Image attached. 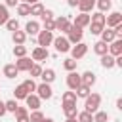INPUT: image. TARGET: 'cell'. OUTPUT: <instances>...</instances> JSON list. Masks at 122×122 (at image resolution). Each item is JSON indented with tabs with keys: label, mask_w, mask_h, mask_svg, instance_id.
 Listing matches in <instances>:
<instances>
[{
	"label": "cell",
	"mask_w": 122,
	"mask_h": 122,
	"mask_svg": "<svg viewBox=\"0 0 122 122\" xmlns=\"http://www.w3.org/2000/svg\"><path fill=\"white\" fill-rule=\"evenodd\" d=\"M99 105H101V95L99 93H90L88 97H84V111L93 114L95 111H99Z\"/></svg>",
	"instance_id": "obj_1"
},
{
	"label": "cell",
	"mask_w": 122,
	"mask_h": 122,
	"mask_svg": "<svg viewBox=\"0 0 122 122\" xmlns=\"http://www.w3.org/2000/svg\"><path fill=\"white\" fill-rule=\"evenodd\" d=\"M82 34H84V30H82L80 27L71 25V29H69V32H67V40L71 42V46H74V44L82 42Z\"/></svg>",
	"instance_id": "obj_2"
},
{
	"label": "cell",
	"mask_w": 122,
	"mask_h": 122,
	"mask_svg": "<svg viewBox=\"0 0 122 122\" xmlns=\"http://www.w3.org/2000/svg\"><path fill=\"white\" fill-rule=\"evenodd\" d=\"M71 57L72 59H82L86 53H88V44H84V42H78V44H74V46H71Z\"/></svg>",
	"instance_id": "obj_3"
},
{
	"label": "cell",
	"mask_w": 122,
	"mask_h": 122,
	"mask_svg": "<svg viewBox=\"0 0 122 122\" xmlns=\"http://www.w3.org/2000/svg\"><path fill=\"white\" fill-rule=\"evenodd\" d=\"M36 42H38V46H42V48H48L51 42H53V32H50V30H40L38 34H36Z\"/></svg>",
	"instance_id": "obj_4"
},
{
	"label": "cell",
	"mask_w": 122,
	"mask_h": 122,
	"mask_svg": "<svg viewBox=\"0 0 122 122\" xmlns=\"http://www.w3.org/2000/svg\"><path fill=\"white\" fill-rule=\"evenodd\" d=\"M53 46H55V50L59 51V53H67L69 50H71V42L67 40V36H53V42H51Z\"/></svg>",
	"instance_id": "obj_5"
},
{
	"label": "cell",
	"mask_w": 122,
	"mask_h": 122,
	"mask_svg": "<svg viewBox=\"0 0 122 122\" xmlns=\"http://www.w3.org/2000/svg\"><path fill=\"white\" fill-rule=\"evenodd\" d=\"M36 95L40 97V99H51V95H53V90H51V86L50 84H46V82H42V84H36Z\"/></svg>",
	"instance_id": "obj_6"
},
{
	"label": "cell",
	"mask_w": 122,
	"mask_h": 122,
	"mask_svg": "<svg viewBox=\"0 0 122 122\" xmlns=\"http://www.w3.org/2000/svg\"><path fill=\"white\" fill-rule=\"evenodd\" d=\"M53 25H55V30H61V32H69V29H71V21H69V17H65V15H59V17H55L53 19Z\"/></svg>",
	"instance_id": "obj_7"
},
{
	"label": "cell",
	"mask_w": 122,
	"mask_h": 122,
	"mask_svg": "<svg viewBox=\"0 0 122 122\" xmlns=\"http://www.w3.org/2000/svg\"><path fill=\"white\" fill-rule=\"evenodd\" d=\"M50 57V51H48V48H42V46H36L34 50H32V53H30V59L32 61H44V59H48Z\"/></svg>",
	"instance_id": "obj_8"
},
{
	"label": "cell",
	"mask_w": 122,
	"mask_h": 122,
	"mask_svg": "<svg viewBox=\"0 0 122 122\" xmlns=\"http://www.w3.org/2000/svg\"><path fill=\"white\" fill-rule=\"evenodd\" d=\"M32 63H34V61H32L30 57L23 55V57H17V61H15V67H17V71H19V72H23V71H25V72H29V69L32 67Z\"/></svg>",
	"instance_id": "obj_9"
},
{
	"label": "cell",
	"mask_w": 122,
	"mask_h": 122,
	"mask_svg": "<svg viewBox=\"0 0 122 122\" xmlns=\"http://www.w3.org/2000/svg\"><path fill=\"white\" fill-rule=\"evenodd\" d=\"M82 84V80H80V74L76 72V71H71L69 74H67V86H69V90H76L78 86Z\"/></svg>",
	"instance_id": "obj_10"
},
{
	"label": "cell",
	"mask_w": 122,
	"mask_h": 122,
	"mask_svg": "<svg viewBox=\"0 0 122 122\" xmlns=\"http://www.w3.org/2000/svg\"><path fill=\"white\" fill-rule=\"evenodd\" d=\"M118 23H122V13L120 11H111L109 15H105V25L107 27H116Z\"/></svg>",
	"instance_id": "obj_11"
},
{
	"label": "cell",
	"mask_w": 122,
	"mask_h": 122,
	"mask_svg": "<svg viewBox=\"0 0 122 122\" xmlns=\"http://www.w3.org/2000/svg\"><path fill=\"white\" fill-rule=\"evenodd\" d=\"M25 103H27V109H30V111H36V109H40V103H42V99H40L36 93H29V95L25 97Z\"/></svg>",
	"instance_id": "obj_12"
},
{
	"label": "cell",
	"mask_w": 122,
	"mask_h": 122,
	"mask_svg": "<svg viewBox=\"0 0 122 122\" xmlns=\"http://www.w3.org/2000/svg\"><path fill=\"white\" fill-rule=\"evenodd\" d=\"M109 53L112 57L122 55V38H114L112 42H109Z\"/></svg>",
	"instance_id": "obj_13"
},
{
	"label": "cell",
	"mask_w": 122,
	"mask_h": 122,
	"mask_svg": "<svg viewBox=\"0 0 122 122\" xmlns=\"http://www.w3.org/2000/svg\"><path fill=\"white\" fill-rule=\"evenodd\" d=\"M72 25H74V27H80V29L88 27V25H90V13H82V11H80L78 15H74Z\"/></svg>",
	"instance_id": "obj_14"
},
{
	"label": "cell",
	"mask_w": 122,
	"mask_h": 122,
	"mask_svg": "<svg viewBox=\"0 0 122 122\" xmlns=\"http://www.w3.org/2000/svg\"><path fill=\"white\" fill-rule=\"evenodd\" d=\"M63 112L67 118H74L78 114V109H76V103H63Z\"/></svg>",
	"instance_id": "obj_15"
},
{
	"label": "cell",
	"mask_w": 122,
	"mask_h": 122,
	"mask_svg": "<svg viewBox=\"0 0 122 122\" xmlns=\"http://www.w3.org/2000/svg\"><path fill=\"white\" fill-rule=\"evenodd\" d=\"M13 114H15V118H17L15 122H29V109H27V107H17Z\"/></svg>",
	"instance_id": "obj_16"
},
{
	"label": "cell",
	"mask_w": 122,
	"mask_h": 122,
	"mask_svg": "<svg viewBox=\"0 0 122 122\" xmlns=\"http://www.w3.org/2000/svg\"><path fill=\"white\" fill-rule=\"evenodd\" d=\"M76 8H78L82 13H90V11L95 8V0H80Z\"/></svg>",
	"instance_id": "obj_17"
},
{
	"label": "cell",
	"mask_w": 122,
	"mask_h": 122,
	"mask_svg": "<svg viewBox=\"0 0 122 122\" xmlns=\"http://www.w3.org/2000/svg\"><path fill=\"white\" fill-rule=\"evenodd\" d=\"M25 32H27V36H29V34H30V36H36V34L40 32L38 21H29V23L25 25Z\"/></svg>",
	"instance_id": "obj_18"
},
{
	"label": "cell",
	"mask_w": 122,
	"mask_h": 122,
	"mask_svg": "<svg viewBox=\"0 0 122 122\" xmlns=\"http://www.w3.org/2000/svg\"><path fill=\"white\" fill-rule=\"evenodd\" d=\"M19 74V71H17V67H15V63H8V65H4V76L6 78H15Z\"/></svg>",
	"instance_id": "obj_19"
},
{
	"label": "cell",
	"mask_w": 122,
	"mask_h": 122,
	"mask_svg": "<svg viewBox=\"0 0 122 122\" xmlns=\"http://www.w3.org/2000/svg\"><path fill=\"white\" fill-rule=\"evenodd\" d=\"M80 80H82V84H86V86H90V88H92V86L95 84V80H97V78H95V72L86 71L84 74H80Z\"/></svg>",
	"instance_id": "obj_20"
},
{
	"label": "cell",
	"mask_w": 122,
	"mask_h": 122,
	"mask_svg": "<svg viewBox=\"0 0 122 122\" xmlns=\"http://www.w3.org/2000/svg\"><path fill=\"white\" fill-rule=\"evenodd\" d=\"M99 36H101V40H103L105 44H109V42H112V40L116 38V34H114V30H112L111 27H107V29H103Z\"/></svg>",
	"instance_id": "obj_21"
},
{
	"label": "cell",
	"mask_w": 122,
	"mask_h": 122,
	"mask_svg": "<svg viewBox=\"0 0 122 122\" xmlns=\"http://www.w3.org/2000/svg\"><path fill=\"white\" fill-rule=\"evenodd\" d=\"M93 51L101 57V55H105V53H109V44H105L103 40H97L95 44H93Z\"/></svg>",
	"instance_id": "obj_22"
},
{
	"label": "cell",
	"mask_w": 122,
	"mask_h": 122,
	"mask_svg": "<svg viewBox=\"0 0 122 122\" xmlns=\"http://www.w3.org/2000/svg\"><path fill=\"white\" fill-rule=\"evenodd\" d=\"M40 78H42V82H46V84H51V82L55 80V71H53V69H42V74H40Z\"/></svg>",
	"instance_id": "obj_23"
},
{
	"label": "cell",
	"mask_w": 122,
	"mask_h": 122,
	"mask_svg": "<svg viewBox=\"0 0 122 122\" xmlns=\"http://www.w3.org/2000/svg\"><path fill=\"white\" fill-rule=\"evenodd\" d=\"M11 40H13V44H25V40H27V32L17 29V30L11 32Z\"/></svg>",
	"instance_id": "obj_24"
},
{
	"label": "cell",
	"mask_w": 122,
	"mask_h": 122,
	"mask_svg": "<svg viewBox=\"0 0 122 122\" xmlns=\"http://www.w3.org/2000/svg\"><path fill=\"white\" fill-rule=\"evenodd\" d=\"M101 67H103V69H112V67H116V65H114V57H112L111 53L101 55Z\"/></svg>",
	"instance_id": "obj_25"
},
{
	"label": "cell",
	"mask_w": 122,
	"mask_h": 122,
	"mask_svg": "<svg viewBox=\"0 0 122 122\" xmlns=\"http://www.w3.org/2000/svg\"><path fill=\"white\" fill-rule=\"evenodd\" d=\"M74 93H76V97H82V99H84V97H88V95L92 93V88L86 86V84H80V86L74 90Z\"/></svg>",
	"instance_id": "obj_26"
},
{
	"label": "cell",
	"mask_w": 122,
	"mask_h": 122,
	"mask_svg": "<svg viewBox=\"0 0 122 122\" xmlns=\"http://www.w3.org/2000/svg\"><path fill=\"white\" fill-rule=\"evenodd\" d=\"M90 23H95V25H103L105 27V13H101V11L92 13L90 15Z\"/></svg>",
	"instance_id": "obj_27"
},
{
	"label": "cell",
	"mask_w": 122,
	"mask_h": 122,
	"mask_svg": "<svg viewBox=\"0 0 122 122\" xmlns=\"http://www.w3.org/2000/svg\"><path fill=\"white\" fill-rule=\"evenodd\" d=\"M13 95H15V99H25V97L29 95V92H27V88H25L23 84H19V86H15Z\"/></svg>",
	"instance_id": "obj_28"
},
{
	"label": "cell",
	"mask_w": 122,
	"mask_h": 122,
	"mask_svg": "<svg viewBox=\"0 0 122 122\" xmlns=\"http://www.w3.org/2000/svg\"><path fill=\"white\" fill-rule=\"evenodd\" d=\"M95 6H97V10H99L101 13H105V11L111 10L112 2H111V0H95Z\"/></svg>",
	"instance_id": "obj_29"
},
{
	"label": "cell",
	"mask_w": 122,
	"mask_h": 122,
	"mask_svg": "<svg viewBox=\"0 0 122 122\" xmlns=\"http://www.w3.org/2000/svg\"><path fill=\"white\" fill-rule=\"evenodd\" d=\"M76 93L71 90V92H65L63 95H61V103H76Z\"/></svg>",
	"instance_id": "obj_30"
},
{
	"label": "cell",
	"mask_w": 122,
	"mask_h": 122,
	"mask_svg": "<svg viewBox=\"0 0 122 122\" xmlns=\"http://www.w3.org/2000/svg\"><path fill=\"white\" fill-rule=\"evenodd\" d=\"M17 13H19L21 17H27V15L30 13V4H25V2L17 4Z\"/></svg>",
	"instance_id": "obj_31"
},
{
	"label": "cell",
	"mask_w": 122,
	"mask_h": 122,
	"mask_svg": "<svg viewBox=\"0 0 122 122\" xmlns=\"http://www.w3.org/2000/svg\"><path fill=\"white\" fill-rule=\"evenodd\" d=\"M93 122H109V112H105V111H95V112H93Z\"/></svg>",
	"instance_id": "obj_32"
},
{
	"label": "cell",
	"mask_w": 122,
	"mask_h": 122,
	"mask_svg": "<svg viewBox=\"0 0 122 122\" xmlns=\"http://www.w3.org/2000/svg\"><path fill=\"white\" fill-rule=\"evenodd\" d=\"M76 120L78 122H93V114L88 112V111H82V112L76 114Z\"/></svg>",
	"instance_id": "obj_33"
},
{
	"label": "cell",
	"mask_w": 122,
	"mask_h": 122,
	"mask_svg": "<svg viewBox=\"0 0 122 122\" xmlns=\"http://www.w3.org/2000/svg\"><path fill=\"white\" fill-rule=\"evenodd\" d=\"M42 11H44V6L40 4V2H34V4H30V13L29 15H42Z\"/></svg>",
	"instance_id": "obj_34"
},
{
	"label": "cell",
	"mask_w": 122,
	"mask_h": 122,
	"mask_svg": "<svg viewBox=\"0 0 122 122\" xmlns=\"http://www.w3.org/2000/svg\"><path fill=\"white\" fill-rule=\"evenodd\" d=\"M13 55H15V57L27 55V46H25V44H15V46H13Z\"/></svg>",
	"instance_id": "obj_35"
},
{
	"label": "cell",
	"mask_w": 122,
	"mask_h": 122,
	"mask_svg": "<svg viewBox=\"0 0 122 122\" xmlns=\"http://www.w3.org/2000/svg\"><path fill=\"white\" fill-rule=\"evenodd\" d=\"M76 63H78L76 59L69 57V59H65V61H63V67H65V71H69V72H71V71H76Z\"/></svg>",
	"instance_id": "obj_36"
},
{
	"label": "cell",
	"mask_w": 122,
	"mask_h": 122,
	"mask_svg": "<svg viewBox=\"0 0 122 122\" xmlns=\"http://www.w3.org/2000/svg\"><path fill=\"white\" fill-rule=\"evenodd\" d=\"M42 118H44V114H42V111H40V109L30 111V114H29V122H40Z\"/></svg>",
	"instance_id": "obj_37"
},
{
	"label": "cell",
	"mask_w": 122,
	"mask_h": 122,
	"mask_svg": "<svg viewBox=\"0 0 122 122\" xmlns=\"http://www.w3.org/2000/svg\"><path fill=\"white\" fill-rule=\"evenodd\" d=\"M29 74H30V78H36V76H40V74H42V67H40L38 63H32V67L29 69Z\"/></svg>",
	"instance_id": "obj_38"
},
{
	"label": "cell",
	"mask_w": 122,
	"mask_h": 122,
	"mask_svg": "<svg viewBox=\"0 0 122 122\" xmlns=\"http://www.w3.org/2000/svg\"><path fill=\"white\" fill-rule=\"evenodd\" d=\"M4 105H6V112H15V109L19 107L17 99H8V101H4Z\"/></svg>",
	"instance_id": "obj_39"
},
{
	"label": "cell",
	"mask_w": 122,
	"mask_h": 122,
	"mask_svg": "<svg viewBox=\"0 0 122 122\" xmlns=\"http://www.w3.org/2000/svg\"><path fill=\"white\" fill-rule=\"evenodd\" d=\"M10 19V13H8V8L4 4H0V25H6V21Z\"/></svg>",
	"instance_id": "obj_40"
},
{
	"label": "cell",
	"mask_w": 122,
	"mask_h": 122,
	"mask_svg": "<svg viewBox=\"0 0 122 122\" xmlns=\"http://www.w3.org/2000/svg\"><path fill=\"white\" fill-rule=\"evenodd\" d=\"M6 29H8V30H11V32H13V30H17V29H19V21L10 17V19L6 21Z\"/></svg>",
	"instance_id": "obj_41"
},
{
	"label": "cell",
	"mask_w": 122,
	"mask_h": 122,
	"mask_svg": "<svg viewBox=\"0 0 122 122\" xmlns=\"http://www.w3.org/2000/svg\"><path fill=\"white\" fill-rule=\"evenodd\" d=\"M88 27H90V32H92L93 36H99V34H101V30L105 29L103 25H95V23H90Z\"/></svg>",
	"instance_id": "obj_42"
},
{
	"label": "cell",
	"mask_w": 122,
	"mask_h": 122,
	"mask_svg": "<svg viewBox=\"0 0 122 122\" xmlns=\"http://www.w3.org/2000/svg\"><path fill=\"white\" fill-rule=\"evenodd\" d=\"M23 86L27 88V92H29V93H34V90H36V84H34V80H32V78H27V80L23 82Z\"/></svg>",
	"instance_id": "obj_43"
},
{
	"label": "cell",
	"mask_w": 122,
	"mask_h": 122,
	"mask_svg": "<svg viewBox=\"0 0 122 122\" xmlns=\"http://www.w3.org/2000/svg\"><path fill=\"white\" fill-rule=\"evenodd\" d=\"M44 30H50V32H53V30H55L53 19H44Z\"/></svg>",
	"instance_id": "obj_44"
},
{
	"label": "cell",
	"mask_w": 122,
	"mask_h": 122,
	"mask_svg": "<svg viewBox=\"0 0 122 122\" xmlns=\"http://www.w3.org/2000/svg\"><path fill=\"white\" fill-rule=\"evenodd\" d=\"M40 17H42V21H44V19H53V11L44 8V11H42V15H40Z\"/></svg>",
	"instance_id": "obj_45"
},
{
	"label": "cell",
	"mask_w": 122,
	"mask_h": 122,
	"mask_svg": "<svg viewBox=\"0 0 122 122\" xmlns=\"http://www.w3.org/2000/svg\"><path fill=\"white\" fill-rule=\"evenodd\" d=\"M17 4H19V0H6L4 6H6V8H15Z\"/></svg>",
	"instance_id": "obj_46"
},
{
	"label": "cell",
	"mask_w": 122,
	"mask_h": 122,
	"mask_svg": "<svg viewBox=\"0 0 122 122\" xmlns=\"http://www.w3.org/2000/svg\"><path fill=\"white\" fill-rule=\"evenodd\" d=\"M6 114V105H4V101H0V118Z\"/></svg>",
	"instance_id": "obj_47"
},
{
	"label": "cell",
	"mask_w": 122,
	"mask_h": 122,
	"mask_svg": "<svg viewBox=\"0 0 122 122\" xmlns=\"http://www.w3.org/2000/svg\"><path fill=\"white\" fill-rule=\"evenodd\" d=\"M78 2H80V0H67V4H69L71 8H76V6H78Z\"/></svg>",
	"instance_id": "obj_48"
},
{
	"label": "cell",
	"mask_w": 122,
	"mask_h": 122,
	"mask_svg": "<svg viewBox=\"0 0 122 122\" xmlns=\"http://www.w3.org/2000/svg\"><path fill=\"white\" fill-rule=\"evenodd\" d=\"M116 109H118V111H122V99H120V97L116 99Z\"/></svg>",
	"instance_id": "obj_49"
},
{
	"label": "cell",
	"mask_w": 122,
	"mask_h": 122,
	"mask_svg": "<svg viewBox=\"0 0 122 122\" xmlns=\"http://www.w3.org/2000/svg\"><path fill=\"white\" fill-rule=\"evenodd\" d=\"M40 122H53V118H46V116H44V118H42Z\"/></svg>",
	"instance_id": "obj_50"
},
{
	"label": "cell",
	"mask_w": 122,
	"mask_h": 122,
	"mask_svg": "<svg viewBox=\"0 0 122 122\" xmlns=\"http://www.w3.org/2000/svg\"><path fill=\"white\" fill-rule=\"evenodd\" d=\"M65 122H78V120H76V116H74V118H67Z\"/></svg>",
	"instance_id": "obj_51"
}]
</instances>
